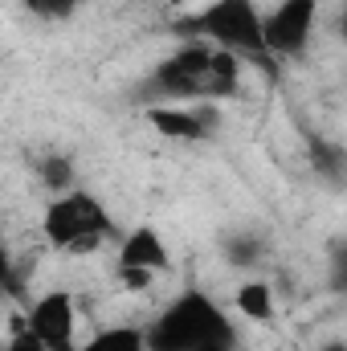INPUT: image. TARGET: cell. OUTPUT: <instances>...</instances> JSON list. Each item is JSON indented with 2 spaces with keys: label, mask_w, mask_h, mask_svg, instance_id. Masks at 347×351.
Instances as JSON below:
<instances>
[{
  "label": "cell",
  "mask_w": 347,
  "mask_h": 351,
  "mask_svg": "<svg viewBox=\"0 0 347 351\" xmlns=\"http://www.w3.org/2000/svg\"><path fill=\"white\" fill-rule=\"evenodd\" d=\"M319 351H347V343H327V348H319Z\"/></svg>",
  "instance_id": "e0dca14e"
},
{
  "label": "cell",
  "mask_w": 347,
  "mask_h": 351,
  "mask_svg": "<svg viewBox=\"0 0 347 351\" xmlns=\"http://www.w3.org/2000/svg\"><path fill=\"white\" fill-rule=\"evenodd\" d=\"M119 282L127 290H147L156 282V269H139V265H119Z\"/></svg>",
  "instance_id": "5bb4252c"
},
{
  "label": "cell",
  "mask_w": 347,
  "mask_h": 351,
  "mask_svg": "<svg viewBox=\"0 0 347 351\" xmlns=\"http://www.w3.org/2000/svg\"><path fill=\"white\" fill-rule=\"evenodd\" d=\"M4 351H49V348L33 335V327H29V323H16V327H12V339L4 343Z\"/></svg>",
  "instance_id": "4fadbf2b"
},
{
  "label": "cell",
  "mask_w": 347,
  "mask_h": 351,
  "mask_svg": "<svg viewBox=\"0 0 347 351\" xmlns=\"http://www.w3.org/2000/svg\"><path fill=\"white\" fill-rule=\"evenodd\" d=\"M78 4H82V0H29V8L41 12V16H70Z\"/></svg>",
  "instance_id": "2e32d148"
},
{
  "label": "cell",
  "mask_w": 347,
  "mask_h": 351,
  "mask_svg": "<svg viewBox=\"0 0 347 351\" xmlns=\"http://www.w3.org/2000/svg\"><path fill=\"white\" fill-rule=\"evenodd\" d=\"M344 37H347V4H344Z\"/></svg>",
  "instance_id": "ac0fdd59"
},
{
  "label": "cell",
  "mask_w": 347,
  "mask_h": 351,
  "mask_svg": "<svg viewBox=\"0 0 347 351\" xmlns=\"http://www.w3.org/2000/svg\"><path fill=\"white\" fill-rule=\"evenodd\" d=\"M25 323L33 327V335H37L49 351H78L74 348V298H70L66 290L41 294V298L29 306Z\"/></svg>",
  "instance_id": "5b68a950"
},
{
  "label": "cell",
  "mask_w": 347,
  "mask_h": 351,
  "mask_svg": "<svg viewBox=\"0 0 347 351\" xmlns=\"http://www.w3.org/2000/svg\"><path fill=\"white\" fill-rule=\"evenodd\" d=\"M315 12H319L315 0H282L265 16V49L270 53H298L311 41Z\"/></svg>",
  "instance_id": "8992f818"
},
{
  "label": "cell",
  "mask_w": 347,
  "mask_h": 351,
  "mask_svg": "<svg viewBox=\"0 0 347 351\" xmlns=\"http://www.w3.org/2000/svg\"><path fill=\"white\" fill-rule=\"evenodd\" d=\"M258 254H261V241H258V237H233V241H229V262L254 265V262H258Z\"/></svg>",
  "instance_id": "7c38bea8"
},
{
  "label": "cell",
  "mask_w": 347,
  "mask_h": 351,
  "mask_svg": "<svg viewBox=\"0 0 347 351\" xmlns=\"http://www.w3.org/2000/svg\"><path fill=\"white\" fill-rule=\"evenodd\" d=\"M241 62L237 53L221 49V45H204V41H188L184 49H176L172 58L152 74L147 94L168 102H208V98H225L237 90Z\"/></svg>",
  "instance_id": "6da1fadb"
},
{
  "label": "cell",
  "mask_w": 347,
  "mask_h": 351,
  "mask_svg": "<svg viewBox=\"0 0 347 351\" xmlns=\"http://www.w3.org/2000/svg\"><path fill=\"white\" fill-rule=\"evenodd\" d=\"M180 33H188L196 41H213V45H221L229 53H250L258 62L270 58V49H265V21H261L254 0H213L204 12L184 16Z\"/></svg>",
  "instance_id": "3957f363"
},
{
  "label": "cell",
  "mask_w": 347,
  "mask_h": 351,
  "mask_svg": "<svg viewBox=\"0 0 347 351\" xmlns=\"http://www.w3.org/2000/svg\"><path fill=\"white\" fill-rule=\"evenodd\" d=\"M204 351H229V348H204Z\"/></svg>",
  "instance_id": "d6986e66"
},
{
  "label": "cell",
  "mask_w": 347,
  "mask_h": 351,
  "mask_svg": "<svg viewBox=\"0 0 347 351\" xmlns=\"http://www.w3.org/2000/svg\"><path fill=\"white\" fill-rule=\"evenodd\" d=\"M237 311H241L246 319L270 323V319H274V294H270V286H265V282H246V286L237 290Z\"/></svg>",
  "instance_id": "9c48e42d"
},
{
  "label": "cell",
  "mask_w": 347,
  "mask_h": 351,
  "mask_svg": "<svg viewBox=\"0 0 347 351\" xmlns=\"http://www.w3.org/2000/svg\"><path fill=\"white\" fill-rule=\"evenodd\" d=\"M119 265H139V269H168L172 258H168V250H164V241L156 237V229H135L127 241H123V250H119Z\"/></svg>",
  "instance_id": "ba28073f"
},
{
  "label": "cell",
  "mask_w": 347,
  "mask_h": 351,
  "mask_svg": "<svg viewBox=\"0 0 347 351\" xmlns=\"http://www.w3.org/2000/svg\"><path fill=\"white\" fill-rule=\"evenodd\" d=\"M147 123L168 135V139H184V143H200L213 127H217V114L208 106H152L147 110Z\"/></svg>",
  "instance_id": "52a82bcc"
},
{
  "label": "cell",
  "mask_w": 347,
  "mask_h": 351,
  "mask_svg": "<svg viewBox=\"0 0 347 351\" xmlns=\"http://www.w3.org/2000/svg\"><path fill=\"white\" fill-rule=\"evenodd\" d=\"M82 351H147V335L135 327H110V331H98Z\"/></svg>",
  "instance_id": "30bf717a"
},
{
  "label": "cell",
  "mask_w": 347,
  "mask_h": 351,
  "mask_svg": "<svg viewBox=\"0 0 347 351\" xmlns=\"http://www.w3.org/2000/svg\"><path fill=\"white\" fill-rule=\"evenodd\" d=\"M172 4H192V0H172Z\"/></svg>",
  "instance_id": "ffe728a7"
},
{
  "label": "cell",
  "mask_w": 347,
  "mask_h": 351,
  "mask_svg": "<svg viewBox=\"0 0 347 351\" xmlns=\"http://www.w3.org/2000/svg\"><path fill=\"white\" fill-rule=\"evenodd\" d=\"M25 4H29V0H25Z\"/></svg>",
  "instance_id": "44dd1931"
},
{
  "label": "cell",
  "mask_w": 347,
  "mask_h": 351,
  "mask_svg": "<svg viewBox=\"0 0 347 351\" xmlns=\"http://www.w3.org/2000/svg\"><path fill=\"white\" fill-rule=\"evenodd\" d=\"M204 348H233V327L213 306V298L200 294V290L180 294L156 319V327L147 331V351H204Z\"/></svg>",
  "instance_id": "7a4b0ae2"
},
{
  "label": "cell",
  "mask_w": 347,
  "mask_h": 351,
  "mask_svg": "<svg viewBox=\"0 0 347 351\" xmlns=\"http://www.w3.org/2000/svg\"><path fill=\"white\" fill-rule=\"evenodd\" d=\"M45 237L58 245V250H70V254H90L102 245V237L110 233V217L106 208L86 196V192H66L58 196L49 208H45V221H41Z\"/></svg>",
  "instance_id": "277c9868"
},
{
  "label": "cell",
  "mask_w": 347,
  "mask_h": 351,
  "mask_svg": "<svg viewBox=\"0 0 347 351\" xmlns=\"http://www.w3.org/2000/svg\"><path fill=\"white\" fill-rule=\"evenodd\" d=\"M41 184L53 188V192H66V188L74 184V164H70L66 156H49V160H41Z\"/></svg>",
  "instance_id": "8fae6325"
},
{
  "label": "cell",
  "mask_w": 347,
  "mask_h": 351,
  "mask_svg": "<svg viewBox=\"0 0 347 351\" xmlns=\"http://www.w3.org/2000/svg\"><path fill=\"white\" fill-rule=\"evenodd\" d=\"M331 290L347 294V241L335 245V254H331Z\"/></svg>",
  "instance_id": "9a60e30c"
}]
</instances>
